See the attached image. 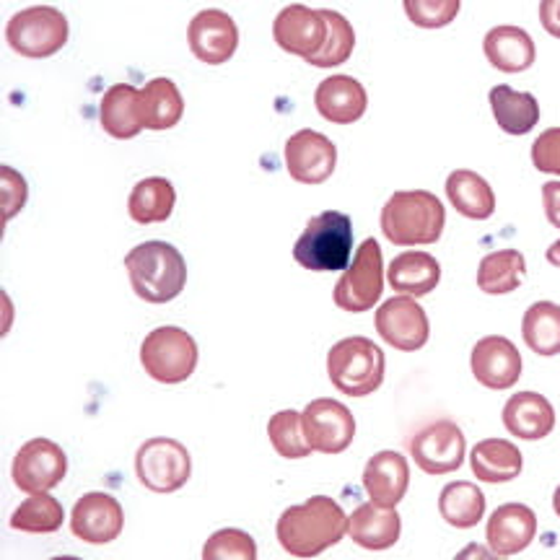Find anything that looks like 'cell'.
<instances>
[{
    "mask_svg": "<svg viewBox=\"0 0 560 560\" xmlns=\"http://www.w3.org/2000/svg\"><path fill=\"white\" fill-rule=\"evenodd\" d=\"M384 257L382 247L374 236L355 249L353 262L342 272L338 283H335L332 299L335 306L348 314H363L374 310L380 304L384 293Z\"/></svg>",
    "mask_w": 560,
    "mask_h": 560,
    "instance_id": "cell-8",
    "label": "cell"
},
{
    "mask_svg": "<svg viewBox=\"0 0 560 560\" xmlns=\"http://www.w3.org/2000/svg\"><path fill=\"white\" fill-rule=\"evenodd\" d=\"M272 37H276V45L280 50L312 60L325 50L327 37H330V26H327L325 16H322V9L291 3L276 16Z\"/></svg>",
    "mask_w": 560,
    "mask_h": 560,
    "instance_id": "cell-13",
    "label": "cell"
},
{
    "mask_svg": "<svg viewBox=\"0 0 560 560\" xmlns=\"http://www.w3.org/2000/svg\"><path fill=\"white\" fill-rule=\"evenodd\" d=\"M185 115V100L172 79H151L138 89V117L143 130H170Z\"/></svg>",
    "mask_w": 560,
    "mask_h": 560,
    "instance_id": "cell-26",
    "label": "cell"
},
{
    "mask_svg": "<svg viewBox=\"0 0 560 560\" xmlns=\"http://www.w3.org/2000/svg\"><path fill=\"white\" fill-rule=\"evenodd\" d=\"M488 102L499 128L509 136H527L540 122V104L529 91H516L509 83H499L490 89Z\"/></svg>",
    "mask_w": 560,
    "mask_h": 560,
    "instance_id": "cell-28",
    "label": "cell"
},
{
    "mask_svg": "<svg viewBox=\"0 0 560 560\" xmlns=\"http://www.w3.org/2000/svg\"><path fill=\"white\" fill-rule=\"evenodd\" d=\"M532 164L537 172L560 177V128H550L537 136L532 143Z\"/></svg>",
    "mask_w": 560,
    "mask_h": 560,
    "instance_id": "cell-40",
    "label": "cell"
},
{
    "mask_svg": "<svg viewBox=\"0 0 560 560\" xmlns=\"http://www.w3.org/2000/svg\"><path fill=\"white\" fill-rule=\"evenodd\" d=\"M542 206H545V215H548V221L556 229H560V182H545Z\"/></svg>",
    "mask_w": 560,
    "mask_h": 560,
    "instance_id": "cell-42",
    "label": "cell"
},
{
    "mask_svg": "<svg viewBox=\"0 0 560 560\" xmlns=\"http://www.w3.org/2000/svg\"><path fill=\"white\" fill-rule=\"evenodd\" d=\"M552 511H556L558 520H560V486L556 488V493H552Z\"/></svg>",
    "mask_w": 560,
    "mask_h": 560,
    "instance_id": "cell-46",
    "label": "cell"
},
{
    "mask_svg": "<svg viewBox=\"0 0 560 560\" xmlns=\"http://www.w3.org/2000/svg\"><path fill=\"white\" fill-rule=\"evenodd\" d=\"M62 522H66V509L50 493L30 495L11 514V529L32 532V535H50L62 527Z\"/></svg>",
    "mask_w": 560,
    "mask_h": 560,
    "instance_id": "cell-35",
    "label": "cell"
},
{
    "mask_svg": "<svg viewBox=\"0 0 560 560\" xmlns=\"http://www.w3.org/2000/svg\"><path fill=\"white\" fill-rule=\"evenodd\" d=\"M350 516L330 495H312L310 501L289 506L280 514L276 535L280 548L293 558H317L338 545L348 532Z\"/></svg>",
    "mask_w": 560,
    "mask_h": 560,
    "instance_id": "cell-1",
    "label": "cell"
},
{
    "mask_svg": "<svg viewBox=\"0 0 560 560\" xmlns=\"http://www.w3.org/2000/svg\"><path fill=\"white\" fill-rule=\"evenodd\" d=\"M130 285L149 304H170L185 291L187 262L170 242H143L125 257Z\"/></svg>",
    "mask_w": 560,
    "mask_h": 560,
    "instance_id": "cell-3",
    "label": "cell"
},
{
    "mask_svg": "<svg viewBox=\"0 0 560 560\" xmlns=\"http://www.w3.org/2000/svg\"><path fill=\"white\" fill-rule=\"evenodd\" d=\"M454 560H506L501 556H495L493 550L486 548V545H478V542H470L467 548H462Z\"/></svg>",
    "mask_w": 560,
    "mask_h": 560,
    "instance_id": "cell-44",
    "label": "cell"
},
{
    "mask_svg": "<svg viewBox=\"0 0 560 560\" xmlns=\"http://www.w3.org/2000/svg\"><path fill=\"white\" fill-rule=\"evenodd\" d=\"M467 441L454 420L441 418L420 429L410 439V457L423 472L450 475L457 472L465 462Z\"/></svg>",
    "mask_w": 560,
    "mask_h": 560,
    "instance_id": "cell-11",
    "label": "cell"
},
{
    "mask_svg": "<svg viewBox=\"0 0 560 560\" xmlns=\"http://www.w3.org/2000/svg\"><path fill=\"white\" fill-rule=\"evenodd\" d=\"M387 280L397 296H429L441 280V265L429 252H400L389 262Z\"/></svg>",
    "mask_w": 560,
    "mask_h": 560,
    "instance_id": "cell-25",
    "label": "cell"
},
{
    "mask_svg": "<svg viewBox=\"0 0 560 560\" xmlns=\"http://www.w3.org/2000/svg\"><path fill=\"white\" fill-rule=\"evenodd\" d=\"M50 560H81V558H75V556H60V558H50Z\"/></svg>",
    "mask_w": 560,
    "mask_h": 560,
    "instance_id": "cell-47",
    "label": "cell"
},
{
    "mask_svg": "<svg viewBox=\"0 0 560 560\" xmlns=\"http://www.w3.org/2000/svg\"><path fill=\"white\" fill-rule=\"evenodd\" d=\"M350 255H353V223L340 210H325L310 219L293 247V260L312 272L348 270Z\"/></svg>",
    "mask_w": 560,
    "mask_h": 560,
    "instance_id": "cell-4",
    "label": "cell"
},
{
    "mask_svg": "<svg viewBox=\"0 0 560 560\" xmlns=\"http://www.w3.org/2000/svg\"><path fill=\"white\" fill-rule=\"evenodd\" d=\"M187 45L202 66H223L240 47V26L221 9L195 13L187 26Z\"/></svg>",
    "mask_w": 560,
    "mask_h": 560,
    "instance_id": "cell-15",
    "label": "cell"
},
{
    "mask_svg": "<svg viewBox=\"0 0 560 560\" xmlns=\"http://www.w3.org/2000/svg\"><path fill=\"white\" fill-rule=\"evenodd\" d=\"M382 231L397 247L436 244L444 234L446 210L429 190H397L382 208Z\"/></svg>",
    "mask_w": 560,
    "mask_h": 560,
    "instance_id": "cell-2",
    "label": "cell"
},
{
    "mask_svg": "<svg viewBox=\"0 0 560 560\" xmlns=\"http://www.w3.org/2000/svg\"><path fill=\"white\" fill-rule=\"evenodd\" d=\"M202 560H257V542L249 532L223 527L202 545Z\"/></svg>",
    "mask_w": 560,
    "mask_h": 560,
    "instance_id": "cell-38",
    "label": "cell"
},
{
    "mask_svg": "<svg viewBox=\"0 0 560 560\" xmlns=\"http://www.w3.org/2000/svg\"><path fill=\"white\" fill-rule=\"evenodd\" d=\"M472 475L482 482H511L522 475L524 459L520 446L506 439H482L470 452Z\"/></svg>",
    "mask_w": 560,
    "mask_h": 560,
    "instance_id": "cell-27",
    "label": "cell"
},
{
    "mask_svg": "<svg viewBox=\"0 0 560 560\" xmlns=\"http://www.w3.org/2000/svg\"><path fill=\"white\" fill-rule=\"evenodd\" d=\"M268 436L272 450L283 459H306L314 452L310 439H306L304 425H301L299 410H280L270 418Z\"/></svg>",
    "mask_w": 560,
    "mask_h": 560,
    "instance_id": "cell-36",
    "label": "cell"
},
{
    "mask_svg": "<svg viewBox=\"0 0 560 560\" xmlns=\"http://www.w3.org/2000/svg\"><path fill=\"white\" fill-rule=\"evenodd\" d=\"M68 472V457L50 439H30L16 452L11 465L13 486L24 493H50Z\"/></svg>",
    "mask_w": 560,
    "mask_h": 560,
    "instance_id": "cell-10",
    "label": "cell"
},
{
    "mask_svg": "<svg viewBox=\"0 0 560 560\" xmlns=\"http://www.w3.org/2000/svg\"><path fill=\"white\" fill-rule=\"evenodd\" d=\"M488 548L495 556L509 558L524 552L537 537V516L527 503H503L490 514L488 527Z\"/></svg>",
    "mask_w": 560,
    "mask_h": 560,
    "instance_id": "cell-19",
    "label": "cell"
},
{
    "mask_svg": "<svg viewBox=\"0 0 560 560\" xmlns=\"http://www.w3.org/2000/svg\"><path fill=\"white\" fill-rule=\"evenodd\" d=\"M482 52H486L490 66L501 73H524L535 66L537 58L535 39L529 37V32L514 24L493 26L482 39Z\"/></svg>",
    "mask_w": 560,
    "mask_h": 560,
    "instance_id": "cell-23",
    "label": "cell"
},
{
    "mask_svg": "<svg viewBox=\"0 0 560 560\" xmlns=\"http://www.w3.org/2000/svg\"><path fill=\"white\" fill-rule=\"evenodd\" d=\"M68 19L55 5H32L13 13L5 26V42L24 58H52L68 42Z\"/></svg>",
    "mask_w": 560,
    "mask_h": 560,
    "instance_id": "cell-7",
    "label": "cell"
},
{
    "mask_svg": "<svg viewBox=\"0 0 560 560\" xmlns=\"http://www.w3.org/2000/svg\"><path fill=\"white\" fill-rule=\"evenodd\" d=\"M441 520L457 529H472L486 516V495L470 480H454L439 495Z\"/></svg>",
    "mask_w": 560,
    "mask_h": 560,
    "instance_id": "cell-33",
    "label": "cell"
},
{
    "mask_svg": "<svg viewBox=\"0 0 560 560\" xmlns=\"http://www.w3.org/2000/svg\"><path fill=\"white\" fill-rule=\"evenodd\" d=\"M405 13L420 30H444L459 13V0H405Z\"/></svg>",
    "mask_w": 560,
    "mask_h": 560,
    "instance_id": "cell-39",
    "label": "cell"
},
{
    "mask_svg": "<svg viewBox=\"0 0 560 560\" xmlns=\"http://www.w3.org/2000/svg\"><path fill=\"white\" fill-rule=\"evenodd\" d=\"M177 206V190L166 177H145L132 187L128 210L130 219L149 226V223H161L174 213Z\"/></svg>",
    "mask_w": 560,
    "mask_h": 560,
    "instance_id": "cell-32",
    "label": "cell"
},
{
    "mask_svg": "<svg viewBox=\"0 0 560 560\" xmlns=\"http://www.w3.org/2000/svg\"><path fill=\"white\" fill-rule=\"evenodd\" d=\"M0 179H3V219L9 221L24 208L26 198H30V185L11 166H0Z\"/></svg>",
    "mask_w": 560,
    "mask_h": 560,
    "instance_id": "cell-41",
    "label": "cell"
},
{
    "mask_svg": "<svg viewBox=\"0 0 560 560\" xmlns=\"http://www.w3.org/2000/svg\"><path fill=\"white\" fill-rule=\"evenodd\" d=\"M136 475L140 486L153 493H174L192 475L190 452L177 439H145L136 452Z\"/></svg>",
    "mask_w": 560,
    "mask_h": 560,
    "instance_id": "cell-9",
    "label": "cell"
},
{
    "mask_svg": "<svg viewBox=\"0 0 560 560\" xmlns=\"http://www.w3.org/2000/svg\"><path fill=\"white\" fill-rule=\"evenodd\" d=\"M503 425L514 439L540 441L556 429V408L540 392H516L503 405Z\"/></svg>",
    "mask_w": 560,
    "mask_h": 560,
    "instance_id": "cell-21",
    "label": "cell"
},
{
    "mask_svg": "<svg viewBox=\"0 0 560 560\" xmlns=\"http://www.w3.org/2000/svg\"><path fill=\"white\" fill-rule=\"evenodd\" d=\"M283 156L289 174L301 185H322L332 177L335 164H338V149L332 140L310 128L293 132Z\"/></svg>",
    "mask_w": 560,
    "mask_h": 560,
    "instance_id": "cell-17",
    "label": "cell"
},
{
    "mask_svg": "<svg viewBox=\"0 0 560 560\" xmlns=\"http://www.w3.org/2000/svg\"><path fill=\"white\" fill-rule=\"evenodd\" d=\"M522 338L532 353L552 355L560 353V306L552 301H537L524 312Z\"/></svg>",
    "mask_w": 560,
    "mask_h": 560,
    "instance_id": "cell-34",
    "label": "cell"
},
{
    "mask_svg": "<svg viewBox=\"0 0 560 560\" xmlns=\"http://www.w3.org/2000/svg\"><path fill=\"white\" fill-rule=\"evenodd\" d=\"M540 21H542V30L548 32L550 37L560 39V0H542Z\"/></svg>",
    "mask_w": 560,
    "mask_h": 560,
    "instance_id": "cell-43",
    "label": "cell"
},
{
    "mask_svg": "<svg viewBox=\"0 0 560 560\" xmlns=\"http://www.w3.org/2000/svg\"><path fill=\"white\" fill-rule=\"evenodd\" d=\"M198 342L182 327L166 325L145 335L140 346V363L153 382L182 384L198 369Z\"/></svg>",
    "mask_w": 560,
    "mask_h": 560,
    "instance_id": "cell-6",
    "label": "cell"
},
{
    "mask_svg": "<svg viewBox=\"0 0 560 560\" xmlns=\"http://www.w3.org/2000/svg\"><path fill=\"white\" fill-rule=\"evenodd\" d=\"M125 514L115 495L91 490L75 501L70 514V532L86 545H107L122 535Z\"/></svg>",
    "mask_w": 560,
    "mask_h": 560,
    "instance_id": "cell-16",
    "label": "cell"
},
{
    "mask_svg": "<svg viewBox=\"0 0 560 560\" xmlns=\"http://www.w3.org/2000/svg\"><path fill=\"white\" fill-rule=\"evenodd\" d=\"M545 257H548V262L552 265V268H560V240L550 244L548 252H545Z\"/></svg>",
    "mask_w": 560,
    "mask_h": 560,
    "instance_id": "cell-45",
    "label": "cell"
},
{
    "mask_svg": "<svg viewBox=\"0 0 560 560\" xmlns=\"http://www.w3.org/2000/svg\"><path fill=\"white\" fill-rule=\"evenodd\" d=\"M322 16H325L327 26H330V37H327L325 50H322L317 58H312L306 62H310V66H314V68L342 66V62H346L350 55H353V47H355L353 26H350V21L338 11L322 9Z\"/></svg>",
    "mask_w": 560,
    "mask_h": 560,
    "instance_id": "cell-37",
    "label": "cell"
},
{
    "mask_svg": "<svg viewBox=\"0 0 560 560\" xmlns=\"http://www.w3.org/2000/svg\"><path fill=\"white\" fill-rule=\"evenodd\" d=\"M470 369L482 387L493 392L511 389L522 376V353L503 335H486V338L475 342Z\"/></svg>",
    "mask_w": 560,
    "mask_h": 560,
    "instance_id": "cell-18",
    "label": "cell"
},
{
    "mask_svg": "<svg viewBox=\"0 0 560 560\" xmlns=\"http://www.w3.org/2000/svg\"><path fill=\"white\" fill-rule=\"evenodd\" d=\"M301 425H304L312 450L322 454H342L355 436L353 412L330 397L306 405L301 412Z\"/></svg>",
    "mask_w": 560,
    "mask_h": 560,
    "instance_id": "cell-14",
    "label": "cell"
},
{
    "mask_svg": "<svg viewBox=\"0 0 560 560\" xmlns=\"http://www.w3.org/2000/svg\"><path fill=\"white\" fill-rule=\"evenodd\" d=\"M363 488L369 501L382 509H397L410 488V465L400 452H376L363 467Z\"/></svg>",
    "mask_w": 560,
    "mask_h": 560,
    "instance_id": "cell-20",
    "label": "cell"
},
{
    "mask_svg": "<svg viewBox=\"0 0 560 560\" xmlns=\"http://www.w3.org/2000/svg\"><path fill=\"white\" fill-rule=\"evenodd\" d=\"M376 332L382 340L402 353H416L431 338V322L423 306L410 296H392L376 310Z\"/></svg>",
    "mask_w": 560,
    "mask_h": 560,
    "instance_id": "cell-12",
    "label": "cell"
},
{
    "mask_svg": "<svg viewBox=\"0 0 560 560\" xmlns=\"http://www.w3.org/2000/svg\"><path fill=\"white\" fill-rule=\"evenodd\" d=\"M348 535L363 550H389L400 540L402 520L397 509H382L369 501L350 514Z\"/></svg>",
    "mask_w": 560,
    "mask_h": 560,
    "instance_id": "cell-24",
    "label": "cell"
},
{
    "mask_svg": "<svg viewBox=\"0 0 560 560\" xmlns=\"http://www.w3.org/2000/svg\"><path fill=\"white\" fill-rule=\"evenodd\" d=\"M446 198L465 219L486 221L495 213L493 187L472 170H454L446 177Z\"/></svg>",
    "mask_w": 560,
    "mask_h": 560,
    "instance_id": "cell-29",
    "label": "cell"
},
{
    "mask_svg": "<svg viewBox=\"0 0 560 560\" xmlns=\"http://www.w3.org/2000/svg\"><path fill=\"white\" fill-rule=\"evenodd\" d=\"M384 371H387L384 350L361 335L335 342L327 353V374L335 389L346 397L374 395L382 387Z\"/></svg>",
    "mask_w": 560,
    "mask_h": 560,
    "instance_id": "cell-5",
    "label": "cell"
},
{
    "mask_svg": "<svg viewBox=\"0 0 560 560\" xmlns=\"http://www.w3.org/2000/svg\"><path fill=\"white\" fill-rule=\"evenodd\" d=\"M314 107L327 122L353 125L366 115L369 94L361 86V81L350 79V75H330L317 86Z\"/></svg>",
    "mask_w": 560,
    "mask_h": 560,
    "instance_id": "cell-22",
    "label": "cell"
},
{
    "mask_svg": "<svg viewBox=\"0 0 560 560\" xmlns=\"http://www.w3.org/2000/svg\"><path fill=\"white\" fill-rule=\"evenodd\" d=\"M527 278V260L516 249L490 252L480 260L478 289L488 296H506L514 293Z\"/></svg>",
    "mask_w": 560,
    "mask_h": 560,
    "instance_id": "cell-31",
    "label": "cell"
},
{
    "mask_svg": "<svg viewBox=\"0 0 560 560\" xmlns=\"http://www.w3.org/2000/svg\"><path fill=\"white\" fill-rule=\"evenodd\" d=\"M100 122L107 136L117 140L136 138L143 125L138 117V89L130 83H117L109 86L100 104Z\"/></svg>",
    "mask_w": 560,
    "mask_h": 560,
    "instance_id": "cell-30",
    "label": "cell"
}]
</instances>
